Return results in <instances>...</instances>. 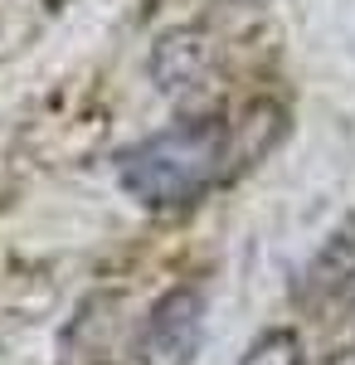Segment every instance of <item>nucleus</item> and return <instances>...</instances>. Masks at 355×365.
Returning a JSON list of instances; mask_svg holds the SVG:
<instances>
[{
    "label": "nucleus",
    "instance_id": "obj_1",
    "mask_svg": "<svg viewBox=\"0 0 355 365\" xmlns=\"http://www.w3.org/2000/svg\"><path fill=\"white\" fill-rule=\"evenodd\" d=\"M234 132L224 117H195L132 141L112 156V175L146 210H180L229 170Z\"/></svg>",
    "mask_w": 355,
    "mask_h": 365
},
{
    "label": "nucleus",
    "instance_id": "obj_2",
    "mask_svg": "<svg viewBox=\"0 0 355 365\" xmlns=\"http://www.w3.org/2000/svg\"><path fill=\"white\" fill-rule=\"evenodd\" d=\"M205 341V292L180 282L146 312L137 331V365H190Z\"/></svg>",
    "mask_w": 355,
    "mask_h": 365
},
{
    "label": "nucleus",
    "instance_id": "obj_3",
    "mask_svg": "<svg viewBox=\"0 0 355 365\" xmlns=\"http://www.w3.org/2000/svg\"><path fill=\"white\" fill-rule=\"evenodd\" d=\"M307 297L312 302H355V215L331 234L321 253L307 268Z\"/></svg>",
    "mask_w": 355,
    "mask_h": 365
},
{
    "label": "nucleus",
    "instance_id": "obj_4",
    "mask_svg": "<svg viewBox=\"0 0 355 365\" xmlns=\"http://www.w3.org/2000/svg\"><path fill=\"white\" fill-rule=\"evenodd\" d=\"M239 365H307V351H302V336L277 327V331H263V336L248 346Z\"/></svg>",
    "mask_w": 355,
    "mask_h": 365
},
{
    "label": "nucleus",
    "instance_id": "obj_5",
    "mask_svg": "<svg viewBox=\"0 0 355 365\" xmlns=\"http://www.w3.org/2000/svg\"><path fill=\"white\" fill-rule=\"evenodd\" d=\"M331 365H355V351H351V356H341V361H331Z\"/></svg>",
    "mask_w": 355,
    "mask_h": 365
}]
</instances>
